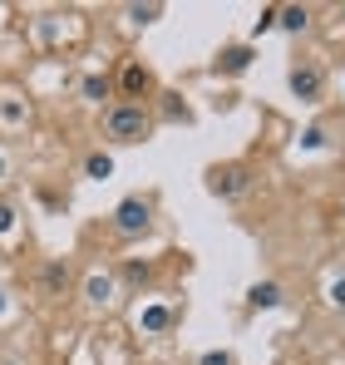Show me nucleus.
Returning <instances> with one entry per match:
<instances>
[{
	"label": "nucleus",
	"mask_w": 345,
	"mask_h": 365,
	"mask_svg": "<svg viewBox=\"0 0 345 365\" xmlns=\"http://www.w3.org/2000/svg\"><path fill=\"white\" fill-rule=\"evenodd\" d=\"M153 128H158V119H153L148 104H123V99H118L114 109L104 114V138L118 143V148H133V143L153 138Z\"/></svg>",
	"instance_id": "obj_1"
},
{
	"label": "nucleus",
	"mask_w": 345,
	"mask_h": 365,
	"mask_svg": "<svg viewBox=\"0 0 345 365\" xmlns=\"http://www.w3.org/2000/svg\"><path fill=\"white\" fill-rule=\"evenodd\" d=\"M109 222H114V232L123 242H138V237H148L153 232V197H143V192H128L123 202H118L114 212H109Z\"/></svg>",
	"instance_id": "obj_2"
},
{
	"label": "nucleus",
	"mask_w": 345,
	"mask_h": 365,
	"mask_svg": "<svg viewBox=\"0 0 345 365\" xmlns=\"http://www.w3.org/2000/svg\"><path fill=\"white\" fill-rule=\"evenodd\" d=\"M114 89L123 94V104H148V99H158V74L138 55H128L123 69H118V79H114Z\"/></svg>",
	"instance_id": "obj_3"
},
{
	"label": "nucleus",
	"mask_w": 345,
	"mask_h": 365,
	"mask_svg": "<svg viewBox=\"0 0 345 365\" xmlns=\"http://www.w3.org/2000/svg\"><path fill=\"white\" fill-rule=\"evenodd\" d=\"M247 187H252L247 163H212V168H207V192H212V197H222V202H237Z\"/></svg>",
	"instance_id": "obj_4"
},
{
	"label": "nucleus",
	"mask_w": 345,
	"mask_h": 365,
	"mask_svg": "<svg viewBox=\"0 0 345 365\" xmlns=\"http://www.w3.org/2000/svg\"><path fill=\"white\" fill-rule=\"evenodd\" d=\"M287 84H291V94H296L301 104H321V94H326V69L316 60H301V64H291Z\"/></svg>",
	"instance_id": "obj_5"
},
{
	"label": "nucleus",
	"mask_w": 345,
	"mask_h": 365,
	"mask_svg": "<svg viewBox=\"0 0 345 365\" xmlns=\"http://www.w3.org/2000/svg\"><path fill=\"white\" fill-rule=\"evenodd\" d=\"M252 60H257V50H252V45H227V50L217 55V74L237 79V74H247V69H252Z\"/></svg>",
	"instance_id": "obj_6"
},
{
	"label": "nucleus",
	"mask_w": 345,
	"mask_h": 365,
	"mask_svg": "<svg viewBox=\"0 0 345 365\" xmlns=\"http://www.w3.org/2000/svg\"><path fill=\"white\" fill-rule=\"evenodd\" d=\"M282 302H287V297H282V282H252V287H247V306H252V311H277Z\"/></svg>",
	"instance_id": "obj_7"
},
{
	"label": "nucleus",
	"mask_w": 345,
	"mask_h": 365,
	"mask_svg": "<svg viewBox=\"0 0 345 365\" xmlns=\"http://www.w3.org/2000/svg\"><path fill=\"white\" fill-rule=\"evenodd\" d=\"M69 282H74V272H69V262H45V267H40V287H45V292H50V297H64V292H69Z\"/></svg>",
	"instance_id": "obj_8"
},
{
	"label": "nucleus",
	"mask_w": 345,
	"mask_h": 365,
	"mask_svg": "<svg viewBox=\"0 0 345 365\" xmlns=\"http://www.w3.org/2000/svg\"><path fill=\"white\" fill-rule=\"evenodd\" d=\"M277 30L306 35V30H311V5H277Z\"/></svg>",
	"instance_id": "obj_9"
},
{
	"label": "nucleus",
	"mask_w": 345,
	"mask_h": 365,
	"mask_svg": "<svg viewBox=\"0 0 345 365\" xmlns=\"http://www.w3.org/2000/svg\"><path fill=\"white\" fill-rule=\"evenodd\" d=\"M25 119H30V104H25L20 94H0V123H10V128H20Z\"/></svg>",
	"instance_id": "obj_10"
},
{
	"label": "nucleus",
	"mask_w": 345,
	"mask_h": 365,
	"mask_svg": "<svg viewBox=\"0 0 345 365\" xmlns=\"http://www.w3.org/2000/svg\"><path fill=\"white\" fill-rule=\"evenodd\" d=\"M79 94H84L89 104H104V99L114 94V79H109V74H84V84H79Z\"/></svg>",
	"instance_id": "obj_11"
},
{
	"label": "nucleus",
	"mask_w": 345,
	"mask_h": 365,
	"mask_svg": "<svg viewBox=\"0 0 345 365\" xmlns=\"http://www.w3.org/2000/svg\"><path fill=\"white\" fill-rule=\"evenodd\" d=\"M84 297H89L94 306H104L109 297H114V277H109V272H89V282H84Z\"/></svg>",
	"instance_id": "obj_12"
},
{
	"label": "nucleus",
	"mask_w": 345,
	"mask_h": 365,
	"mask_svg": "<svg viewBox=\"0 0 345 365\" xmlns=\"http://www.w3.org/2000/svg\"><path fill=\"white\" fill-rule=\"evenodd\" d=\"M84 178H94V182H104V178H114V158L104 153V148H94L89 158H84Z\"/></svg>",
	"instance_id": "obj_13"
},
{
	"label": "nucleus",
	"mask_w": 345,
	"mask_h": 365,
	"mask_svg": "<svg viewBox=\"0 0 345 365\" xmlns=\"http://www.w3.org/2000/svg\"><path fill=\"white\" fill-rule=\"evenodd\" d=\"M158 109H163V119H168V123H192V109L177 104V94H158Z\"/></svg>",
	"instance_id": "obj_14"
},
{
	"label": "nucleus",
	"mask_w": 345,
	"mask_h": 365,
	"mask_svg": "<svg viewBox=\"0 0 345 365\" xmlns=\"http://www.w3.org/2000/svg\"><path fill=\"white\" fill-rule=\"evenodd\" d=\"M123 15H128V20H133V25H153V20H158V15H163V5H158V0H148V5H128V10H123Z\"/></svg>",
	"instance_id": "obj_15"
},
{
	"label": "nucleus",
	"mask_w": 345,
	"mask_h": 365,
	"mask_svg": "<svg viewBox=\"0 0 345 365\" xmlns=\"http://www.w3.org/2000/svg\"><path fill=\"white\" fill-rule=\"evenodd\" d=\"M272 30H277V5H267V10L257 15V25H252V40H262V35H272ZM252 40H247V45H252Z\"/></svg>",
	"instance_id": "obj_16"
},
{
	"label": "nucleus",
	"mask_w": 345,
	"mask_h": 365,
	"mask_svg": "<svg viewBox=\"0 0 345 365\" xmlns=\"http://www.w3.org/2000/svg\"><path fill=\"white\" fill-rule=\"evenodd\" d=\"M197 365H237V361H232V351H202Z\"/></svg>",
	"instance_id": "obj_17"
},
{
	"label": "nucleus",
	"mask_w": 345,
	"mask_h": 365,
	"mask_svg": "<svg viewBox=\"0 0 345 365\" xmlns=\"http://www.w3.org/2000/svg\"><path fill=\"white\" fill-rule=\"evenodd\" d=\"M331 306L345 316V277H336V282H331Z\"/></svg>",
	"instance_id": "obj_18"
},
{
	"label": "nucleus",
	"mask_w": 345,
	"mask_h": 365,
	"mask_svg": "<svg viewBox=\"0 0 345 365\" xmlns=\"http://www.w3.org/2000/svg\"><path fill=\"white\" fill-rule=\"evenodd\" d=\"M10 222H15V207H10V202H0V232H10Z\"/></svg>",
	"instance_id": "obj_19"
},
{
	"label": "nucleus",
	"mask_w": 345,
	"mask_h": 365,
	"mask_svg": "<svg viewBox=\"0 0 345 365\" xmlns=\"http://www.w3.org/2000/svg\"><path fill=\"white\" fill-rule=\"evenodd\" d=\"M0 365H25V361L20 356H0Z\"/></svg>",
	"instance_id": "obj_20"
},
{
	"label": "nucleus",
	"mask_w": 345,
	"mask_h": 365,
	"mask_svg": "<svg viewBox=\"0 0 345 365\" xmlns=\"http://www.w3.org/2000/svg\"><path fill=\"white\" fill-rule=\"evenodd\" d=\"M0 178H5V158H0Z\"/></svg>",
	"instance_id": "obj_21"
},
{
	"label": "nucleus",
	"mask_w": 345,
	"mask_h": 365,
	"mask_svg": "<svg viewBox=\"0 0 345 365\" xmlns=\"http://www.w3.org/2000/svg\"><path fill=\"white\" fill-rule=\"evenodd\" d=\"M341 20H345V5H341Z\"/></svg>",
	"instance_id": "obj_22"
},
{
	"label": "nucleus",
	"mask_w": 345,
	"mask_h": 365,
	"mask_svg": "<svg viewBox=\"0 0 345 365\" xmlns=\"http://www.w3.org/2000/svg\"><path fill=\"white\" fill-rule=\"evenodd\" d=\"M341 212H345V197H341Z\"/></svg>",
	"instance_id": "obj_23"
}]
</instances>
